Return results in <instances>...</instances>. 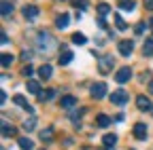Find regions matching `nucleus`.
<instances>
[{"instance_id":"obj_1","label":"nucleus","mask_w":153,"mask_h":150,"mask_svg":"<svg viewBox=\"0 0 153 150\" xmlns=\"http://www.w3.org/2000/svg\"><path fill=\"white\" fill-rule=\"evenodd\" d=\"M34 47H36L38 53L51 55V53L57 49V40H55V36H53L51 32L43 30V32H38V34H36V42H34Z\"/></svg>"},{"instance_id":"obj_2","label":"nucleus","mask_w":153,"mask_h":150,"mask_svg":"<svg viewBox=\"0 0 153 150\" xmlns=\"http://www.w3.org/2000/svg\"><path fill=\"white\" fill-rule=\"evenodd\" d=\"M115 66V59H113V55H102V57L98 59V70L100 74H108Z\"/></svg>"},{"instance_id":"obj_3","label":"nucleus","mask_w":153,"mask_h":150,"mask_svg":"<svg viewBox=\"0 0 153 150\" xmlns=\"http://www.w3.org/2000/svg\"><path fill=\"white\" fill-rule=\"evenodd\" d=\"M130 78H132V68H130V66L119 68V70H117V74H115V80L121 83V85H123V83H128Z\"/></svg>"},{"instance_id":"obj_4","label":"nucleus","mask_w":153,"mask_h":150,"mask_svg":"<svg viewBox=\"0 0 153 150\" xmlns=\"http://www.w3.org/2000/svg\"><path fill=\"white\" fill-rule=\"evenodd\" d=\"M106 83H96V85H91V97L94 100H102L104 95H106Z\"/></svg>"},{"instance_id":"obj_5","label":"nucleus","mask_w":153,"mask_h":150,"mask_svg":"<svg viewBox=\"0 0 153 150\" xmlns=\"http://www.w3.org/2000/svg\"><path fill=\"white\" fill-rule=\"evenodd\" d=\"M128 93L123 91V89H119V91H113V95H111V102L113 104H117V106H123L126 102H128Z\"/></svg>"},{"instance_id":"obj_6","label":"nucleus","mask_w":153,"mask_h":150,"mask_svg":"<svg viewBox=\"0 0 153 150\" xmlns=\"http://www.w3.org/2000/svg\"><path fill=\"white\" fill-rule=\"evenodd\" d=\"M117 49H119V53L123 55V57H130V53L134 51V42L132 40H119L117 42Z\"/></svg>"},{"instance_id":"obj_7","label":"nucleus","mask_w":153,"mask_h":150,"mask_svg":"<svg viewBox=\"0 0 153 150\" xmlns=\"http://www.w3.org/2000/svg\"><path fill=\"white\" fill-rule=\"evenodd\" d=\"M134 138H136V140H145L147 138V125L145 123H136V125H134Z\"/></svg>"},{"instance_id":"obj_8","label":"nucleus","mask_w":153,"mask_h":150,"mask_svg":"<svg viewBox=\"0 0 153 150\" xmlns=\"http://www.w3.org/2000/svg\"><path fill=\"white\" fill-rule=\"evenodd\" d=\"M68 21H70V15H68V13H62V15L55 19V28H57V30H66V28H68Z\"/></svg>"},{"instance_id":"obj_9","label":"nucleus","mask_w":153,"mask_h":150,"mask_svg":"<svg viewBox=\"0 0 153 150\" xmlns=\"http://www.w3.org/2000/svg\"><path fill=\"white\" fill-rule=\"evenodd\" d=\"M24 17H26V19H36V17H38V9L34 4H26L24 7Z\"/></svg>"},{"instance_id":"obj_10","label":"nucleus","mask_w":153,"mask_h":150,"mask_svg":"<svg viewBox=\"0 0 153 150\" xmlns=\"http://www.w3.org/2000/svg\"><path fill=\"white\" fill-rule=\"evenodd\" d=\"M51 72H53V68L49 64H43L41 68H38V76H41L43 80H47V78H51Z\"/></svg>"},{"instance_id":"obj_11","label":"nucleus","mask_w":153,"mask_h":150,"mask_svg":"<svg viewBox=\"0 0 153 150\" xmlns=\"http://www.w3.org/2000/svg\"><path fill=\"white\" fill-rule=\"evenodd\" d=\"M72 57H74V55H72V51L64 49V51H62V55H60V59H57V61H60V66H68V64L72 61Z\"/></svg>"},{"instance_id":"obj_12","label":"nucleus","mask_w":153,"mask_h":150,"mask_svg":"<svg viewBox=\"0 0 153 150\" xmlns=\"http://www.w3.org/2000/svg\"><path fill=\"white\" fill-rule=\"evenodd\" d=\"M60 106H62V108H74V106H76V97H74V95H64V97L60 100Z\"/></svg>"},{"instance_id":"obj_13","label":"nucleus","mask_w":153,"mask_h":150,"mask_svg":"<svg viewBox=\"0 0 153 150\" xmlns=\"http://www.w3.org/2000/svg\"><path fill=\"white\" fill-rule=\"evenodd\" d=\"M136 106H138L140 110H145V112L153 108V106H151V102H149V97H145V95H138V97H136Z\"/></svg>"},{"instance_id":"obj_14","label":"nucleus","mask_w":153,"mask_h":150,"mask_svg":"<svg viewBox=\"0 0 153 150\" xmlns=\"http://www.w3.org/2000/svg\"><path fill=\"white\" fill-rule=\"evenodd\" d=\"M13 102H15L17 106H22L24 110H28L30 114L34 112V108H32V106H28V102H26V97H24V95H15V97H13Z\"/></svg>"},{"instance_id":"obj_15","label":"nucleus","mask_w":153,"mask_h":150,"mask_svg":"<svg viewBox=\"0 0 153 150\" xmlns=\"http://www.w3.org/2000/svg\"><path fill=\"white\" fill-rule=\"evenodd\" d=\"M117 7H119V9H123V11H128V13H132L134 9H136L134 0H117Z\"/></svg>"},{"instance_id":"obj_16","label":"nucleus","mask_w":153,"mask_h":150,"mask_svg":"<svg viewBox=\"0 0 153 150\" xmlns=\"http://www.w3.org/2000/svg\"><path fill=\"white\" fill-rule=\"evenodd\" d=\"M2 135H4V138H13V135H15V127L9 125L7 121H2Z\"/></svg>"},{"instance_id":"obj_17","label":"nucleus","mask_w":153,"mask_h":150,"mask_svg":"<svg viewBox=\"0 0 153 150\" xmlns=\"http://www.w3.org/2000/svg\"><path fill=\"white\" fill-rule=\"evenodd\" d=\"M26 87H28L30 93H36V95H41V93H43V91H41V85H38V80H28Z\"/></svg>"},{"instance_id":"obj_18","label":"nucleus","mask_w":153,"mask_h":150,"mask_svg":"<svg viewBox=\"0 0 153 150\" xmlns=\"http://www.w3.org/2000/svg\"><path fill=\"white\" fill-rule=\"evenodd\" d=\"M115 142H117V135H115V133H106V135L102 138V144H104V146H108V148H113V146H115Z\"/></svg>"},{"instance_id":"obj_19","label":"nucleus","mask_w":153,"mask_h":150,"mask_svg":"<svg viewBox=\"0 0 153 150\" xmlns=\"http://www.w3.org/2000/svg\"><path fill=\"white\" fill-rule=\"evenodd\" d=\"M53 97H55V91H53V89H47V91H43L41 95H38V100H41V102H51Z\"/></svg>"},{"instance_id":"obj_20","label":"nucleus","mask_w":153,"mask_h":150,"mask_svg":"<svg viewBox=\"0 0 153 150\" xmlns=\"http://www.w3.org/2000/svg\"><path fill=\"white\" fill-rule=\"evenodd\" d=\"M0 13H2L4 17H7V15H11V13H13V2L4 0V2H2V7H0Z\"/></svg>"},{"instance_id":"obj_21","label":"nucleus","mask_w":153,"mask_h":150,"mask_svg":"<svg viewBox=\"0 0 153 150\" xmlns=\"http://www.w3.org/2000/svg\"><path fill=\"white\" fill-rule=\"evenodd\" d=\"M19 148H22V150H32L34 144H32V140H28V138H19Z\"/></svg>"},{"instance_id":"obj_22","label":"nucleus","mask_w":153,"mask_h":150,"mask_svg":"<svg viewBox=\"0 0 153 150\" xmlns=\"http://www.w3.org/2000/svg\"><path fill=\"white\" fill-rule=\"evenodd\" d=\"M96 123H98V127H108L111 125V119L106 114H98V116H96Z\"/></svg>"},{"instance_id":"obj_23","label":"nucleus","mask_w":153,"mask_h":150,"mask_svg":"<svg viewBox=\"0 0 153 150\" xmlns=\"http://www.w3.org/2000/svg\"><path fill=\"white\" fill-rule=\"evenodd\" d=\"M115 23H117V30H119V32L128 30V23L121 19V15H119V13H115Z\"/></svg>"},{"instance_id":"obj_24","label":"nucleus","mask_w":153,"mask_h":150,"mask_svg":"<svg viewBox=\"0 0 153 150\" xmlns=\"http://www.w3.org/2000/svg\"><path fill=\"white\" fill-rule=\"evenodd\" d=\"M24 129H26V131H34V129H36V119H34V116L26 119V121H24Z\"/></svg>"},{"instance_id":"obj_25","label":"nucleus","mask_w":153,"mask_h":150,"mask_svg":"<svg viewBox=\"0 0 153 150\" xmlns=\"http://www.w3.org/2000/svg\"><path fill=\"white\" fill-rule=\"evenodd\" d=\"M51 138H53V129L51 127H47V129L41 131V140L43 142H51Z\"/></svg>"},{"instance_id":"obj_26","label":"nucleus","mask_w":153,"mask_h":150,"mask_svg":"<svg viewBox=\"0 0 153 150\" xmlns=\"http://www.w3.org/2000/svg\"><path fill=\"white\" fill-rule=\"evenodd\" d=\"M72 42L81 47V45H85V42H87V38H85V34H79V32H76V34H72Z\"/></svg>"},{"instance_id":"obj_27","label":"nucleus","mask_w":153,"mask_h":150,"mask_svg":"<svg viewBox=\"0 0 153 150\" xmlns=\"http://www.w3.org/2000/svg\"><path fill=\"white\" fill-rule=\"evenodd\" d=\"M143 55H147V57H151L153 55V40H147L143 45Z\"/></svg>"},{"instance_id":"obj_28","label":"nucleus","mask_w":153,"mask_h":150,"mask_svg":"<svg viewBox=\"0 0 153 150\" xmlns=\"http://www.w3.org/2000/svg\"><path fill=\"white\" fill-rule=\"evenodd\" d=\"M13 59H15V57H13L11 53H2V61H0V64H2V68H9V66L13 64Z\"/></svg>"},{"instance_id":"obj_29","label":"nucleus","mask_w":153,"mask_h":150,"mask_svg":"<svg viewBox=\"0 0 153 150\" xmlns=\"http://www.w3.org/2000/svg\"><path fill=\"white\" fill-rule=\"evenodd\" d=\"M108 11H111V7H108L106 2H102V4H98V15H100V17H104V15H108Z\"/></svg>"},{"instance_id":"obj_30","label":"nucleus","mask_w":153,"mask_h":150,"mask_svg":"<svg viewBox=\"0 0 153 150\" xmlns=\"http://www.w3.org/2000/svg\"><path fill=\"white\" fill-rule=\"evenodd\" d=\"M72 4H74V7H81V9H85V7L89 4V0H72Z\"/></svg>"},{"instance_id":"obj_31","label":"nucleus","mask_w":153,"mask_h":150,"mask_svg":"<svg viewBox=\"0 0 153 150\" xmlns=\"http://www.w3.org/2000/svg\"><path fill=\"white\" fill-rule=\"evenodd\" d=\"M83 112H85V110H79V112H74V110H72V112H70V119H72V121L81 119V116H83Z\"/></svg>"},{"instance_id":"obj_32","label":"nucleus","mask_w":153,"mask_h":150,"mask_svg":"<svg viewBox=\"0 0 153 150\" xmlns=\"http://www.w3.org/2000/svg\"><path fill=\"white\" fill-rule=\"evenodd\" d=\"M145 32V21H138L136 23V34H143Z\"/></svg>"},{"instance_id":"obj_33","label":"nucleus","mask_w":153,"mask_h":150,"mask_svg":"<svg viewBox=\"0 0 153 150\" xmlns=\"http://www.w3.org/2000/svg\"><path fill=\"white\" fill-rule=\"evenodd\" d=\"M32 72H34V68H32V66L28 64V66L24 68V76H30V74H32Z\"/></svg>"},{"instance_id":"obj_34","label":"nucleus","mask_w":153,"mask_h":150,"mask_svg":"<svg viewBox=\"0 0 153 150\" xmlns=\"http://www.w3.org/2000/svg\"><path fill=\"white\" fill-rule=\"evenodd\" d=\"M145 9L147 11H153V0H145Z\"/></svg>"},{"instance_id":"obj_35","label":"nucleus","mask_w":153,"mask_h":150,"mask_svg":"<svg viewBox=\"0 0 153 150\" xmlns=\"http://www.w3.org/2000/svg\"><path fill=\"white\" fill-rule=\"evenodd\" d=\"M0 40H2V45H9V36H7V32H2V36H0Z\"/></svg>"},{"instance_id":"obj_36","label":"nucleus","mask_w":153,"mask_h":150,"mask_svg":"<svg viewBox=\"0 0 153 150\" xmlns=\"http://www.w3.org/2000/svg\"><path fill=\"white\" fill-rule=\"evenodd\" d=\"M0 102H2V104L7 102V93H4V91H0Z\"/></svg>"},{"instance_id":"obj_37","label":"nucleus","mask_w":153,"mask_h":150,"mask_svg":"<svg viewBox=\"0 0 153 150\" xmlns=\"http://www.w3.org/2000/svg\"><path fill=\"white\" fill-rule=\"evenodd\" d=\"M22 57H24L26 61H30V53H28V51H24V53H22Z\"/></svg>"},{"instance_id":"obj_38","label":"nucleus","mask_w":153,"mask_h":150,"mask_svg":"<svg viewBox=\"0 0 153 150\" xmlns=\"http://www.w3.org/2000/svg\"><path fill=\"white\" fill-rule=\"evenodd\" d=\"M98 26H100V28H102V30H104V28H106V21H104V19H102V17H100V21H98Z\"/></svg>"},{"instance_id":"obj_39","label":"nucleus","mask_w":153,"mask_h":150,"mask_svg":"<svg viewBox=\"0 0 153 150\" xmlns=\"http://www.w3.org/2000/svg\"><path fill=\"white\" fill-rule=\"evenodd\" d=\"M149 93H153V80L149 83Z\"/></svg>"}]
</instances>
